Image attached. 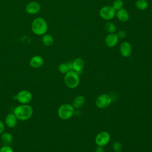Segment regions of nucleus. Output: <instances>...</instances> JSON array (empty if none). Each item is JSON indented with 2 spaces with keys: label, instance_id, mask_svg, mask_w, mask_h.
Returning <instances> with one entry per match:
<instances>
[{
  "label": "nucleus",
  "instance_id": "nucleus-1",
  "mask_svg": "<svg viewBox=\"0 0 152 152\" xmlns=\"http://www.w3.org/2000/svg\"><path fill=\"white\" fill-rule=\"evenodd\" d=\"M13 113L18 120L24 121L28 120L32 116L33 113V109L28 104H21V105L17 106L14 108Z\"/></svg>",
  "mask_w": 152,
  "mask_h": 152
},
{
  "label": "nucleus",
  "instance_id": "nucleus-2",
  "mask_svg": "<svg viewBox=\"0 0 152 152\" xmlns=\"http://www.w3.org/2000/svg\"><path fill=\"white\" fill-rule=\"evenodd\" d=\"M48 26L46 20L42 17L36 18L31 23V29L32 32L37 36H43L48 31Z\"/></svg>",
  "mask_w": 152,
  "mask_h": 152
},
{
  "label": "nucleus",
  "instance_id": "nucleus-3",
  "mask_svg": "<svg viewBox=\"0 0 152 152\" xmlns=\"http://www.w3.org/2000/svg\"><path fill=\"white\" fill-rule=\"evenodd\" d=\"M64 83L68 88H76L80 83V77L78 74L73 70L68 71L65 75Z\"/></svg>",
  "mask_w": 152,
  "mask_h": 152
},
{
  "label": "nucleus",
  "instance_id": "nucleus-4",
  "mask_svg": "<svg viewBox=\"0 0 152 152\" xmlns=\"http://www.w3.org/2000/svg\"><path fill=\"white\" fill-rule=\"evenodd\" d=\"M74 113V107L69 104H63L59 107L58 110V116L63 119L67 120L71 118Z\"/></svg>",
  "mask_w": 152,
  "mask_h": 152
},
{
  "label": "nucleus",
  "instance_id": "nucleus-5",
  "mask_svg": "<svg viewBox=\"0 0 152 152\" xmlns=\"http://www.w3.org/2000/svg\"><path fill=\"white\" fill-rule=\"evenodd\" d=\"M32 98L33 96L31 92L26 90L20 91L14 97V99L23 104L29 103L31 101Z\"/></svg>",
  "mask_w": 152,
  "mask_h": 152
},
{
  "label": "nucleus",
  "instance_id": "nucleus-6",
  "mask_svg": "<svg viewBox=\"0 0 152 152\" xmlns=\"http://www.w3.org/2000/svg\"><path fill=\"white\" fill-rule=\"evenodd\" d=\"M99 14L103 19L105 20H110L116 15V10L112 6H105L100 9Z\"/></svg>",
  "mask_w": 152,
  "mask_h": 152
},
{
  "label": "nucleus",
  "instance_id": "nucleus-7",
  "mask_svg": "<svg viewBox=\"0 0 152 152\" xmlns=\"http://www.w3.org/2000/svg\"><path fill=\"white\" fill-rule=\"evenodd\" d=\"M112 97L107 94L100 95L96 100V105L100 109H104L108 107L112 103Z\"/></svg>",
  "mask_w": 152,
  "mask_h": 152
},
{
  "label": "nucleus",
  "instance_id": "nucleus-8",
  "mask_svg": "<svg viewBox=\"0 0 152 152\" xmlns=\"http://www.w3.org/2000/svg\"><path fill=\"white\" fill-rule=\"evenodd\" d=\"M110 135L106 131H102L99 132L95 138V142L97 146L103 147L106 145L110 141Z\"/></svg>",
  "mask_w": 152,
  "mask_h": 152
},
{
  "label": "nucleus",
  "instance_id": "nucleus-9",
  "mask_svg": "<svg viewBox=\"0 0 152 152\" xmlns=\"http://www.w3.org/2000/svg\"><path fill=\"white\" fill-rule=\"evenodd\" d=\"M40 10V4L36 1L28 2L26 7V11L29 14H35L38 13Z\"/></svg>",
  "mask_w": 152,
  "mask_h": 152
},
{
  "label": "nucleus",
  "instance_id": "nucleus-10",
  "mask_svg": "<svg viewBox=\"0 0 152 152\" xmlns=\"http://www.w3.org/2000/svg\"><path fill=\"white\" fill-rule=\"evenodd\" d=\"M120 52L122 56L129 57L132 53V47L128 42H124L120 46Z\"/></svg>",
  "mask_w": 152,
  "mask_h": 152
},
{
  "label": "nucleus",
  "instance_id": "nucleus-11",
  "mask_svg": "<svg viewBox=\"0 0 152 152\" xmlns=\"http://www.w3.org/2000/svg\"><path fill=\"white\" fill-rule=\"evenodd\" d=\"M30 65L33 68H39L44 64L43 57L40 55H34L31 58L29 61Z\"/></svg>",
  "mask_w": 152,
  "mask_h": 152
},
{
  "label": "nucleus",
  "instance_id": "nucleus-12",
  "mask_svg": "<svg viewBox=\"0 0 152 152\" xmlns=\"http://www.w3.org/2000/svg\"><path fill=\"white\" fill-rule=\"evenodd\" d=\"M119 40V38L116 34L110 33L105 38V43L107 46L113 48L116 45Z\"/></svg>",
  "mask_w": 152,
  "mask_h": 152
},
{
  "label": "nucleus",
  "instance_id": "nucleus-13",
  "mask_svg": "<svg viewBox=\"0 0 152 152\" xmlns=\"http://www.w3.org/2000/svg\"><path fill=\"white\" fill-rule=\"evenodd\" d=\"M17 121L18 119L14 114V113H8L5 118V123L6 125L10 128H12L16 126L17 124Z\"/></svg>",
  "mask_w": 152,
  "mask_h": 152
},
{
  "label": "nucleus",
  "instance_id": "nucleus-14",
  "mask_svg": "<svg viewBox=\"0 0 152 152\" xmlns=\"http://www.w3.org/2000/svg\"><path fill=\"white\" fill-rule=\"evenodd\" d=\"M72 69L73 71L77 72L79 74L80 72L82 71L84 66V61L82 58H76L72 62Z\"/></svg>",
  "mask_w": 152,
  "mask_h": 152
},
{
  "label": "nucleus",
  "instance_id": "nucleus-15",
  "mask_svg": "<svg viewBox=\"0 0 152 152\" xmlns=\"http://www.w3.org/2000/svg\"><path fill=\"white\" fill-rule=\"evenodd\" d=\"M116 15L118 19L122 22H126L129 18V13L124 8H121L118 10L116 13Z\"/></svg>",
  "mask_w": 152,
  "mask_h": 152
},
{
  "label": "nucleus",
  "instance_id": "nucleus-16",
  "mask_svg": "<svg viewBox=\"0 0 152 152\" xmlns=\"http://www.w3.org/2000/svg\"><path fill=\"white\" fill-rule=\"evenodd\" d=\"M72 69V62L61 63L58 66V70L62 74H66Z\"/></svg>",
  "mask_w": 152,
  "mask_h": 152
},
{
  "label": "nucleus",
  "instance_id": "nucleus-17",
  "mask_svg": "<svg viewBox=\"0 0 152 152\" xmlns=\"http://www.w3.org/2000/svg\"><path fill=\"white\" fill-rule=\"evenodd\" d=\"M85 102V99L83 96H76L72 101V106L74 108L78 109L83 106Z\"/></svg>",
  "mask_w": 152,
  "mask_h": 152
},
{
  "label": "nucleus",
  "instance_id": "nucleus-18",
  "mask_svg": "<svg viewBox=\"0 0 152 152\" xmlns=\"http://www.w3.org/2000/svg\"><path fill=\"white\" fill-rule=\"evenodd\" d=\"M42 43L46 46H50L53 45L54 40L53 37L49 34H45L42 38Z\"/></svg>",
  "mask_w": 152,
  "mask_h": 152
},
{
  "label": "nucleus",
  "instance_id": "nucleus-19",
  "mask_svg": "<svg viewBox=\"0 0 152 152\" xmlns=\"http://www.w3.org/2000/svg\"><path fill=\"white\" fill-rule=\"evenodd\" d=\"M135 6L139 10H145L148 6V3L146 0H137L135 2Z\"/></svg>",
  "mask_w": 152,
  "mask_h": 152
},
{
  "label": "nucleus",
  "instance_id": "nucleus-20",
  "mask_svg": "<svg viewBox=\"0 0 152 152\" xmlns=\"http://www.w3.org/2000/svg\"><path fill=\"white\" fill-rule=\"evenodd\" d=\"M1 137L2 140L7 144L11 143L13 140V137L12 134L8 132H3L1 135Z\"/></svg>",
  "mask_w": 152,
  "mask_h": 152
},
{
  "label": "nucleus",
  "instance_id": "nucleus-21",
  "mask_svg": "<svg viewBox=\"0 0 152 152\" xmlns=\"http://www.w3.org/2000/svg\"><path fill=\"white\" fill-rule=\"evenodd\" d=\"M106 30L110 33H114L116 31V26L112 22H107L104 26Z\"/></svg>",
  "mask_w": 152,
  "mask_h": 152
},
{
  "label": "nucleus",
  "instance_id": "nucleus-22",
  "mask_svg": "<svg viewBox=\"0 0 152 152\" xmlns=\"http://www.w3.org/2000/svg\"><path fill=\"white\" fill-rule=\"evenodd\" d=\"M123 6H124V2L122 0H115L113 2V5H112V7L116 11H118L122 8Z\"/></svg>",
  "mask_w": 152,
  "mask_h": 152
},
{
  "label": "nucleus",
  "instance_id": "nucleus-23",
  "mask_svg": "<svg viewBox=\"0 0 152 152\" xmlns=\"http://www.w3.org/2000/svg\"><path fill=\"white\" fill-rule=\"evenodd\" d=\"M112 147H113V149L116 152H119V151H121V150L122 148V144L119 141H115L113 144Z\"/></svg>",
  "mask_w": 152,
  "mask_h": 152
},
{
  "label": "nucleus",
  "instance_id": "nucleus-24",
  "mask_svg": "<svg viewBox=\"0 0 152 152\" xmlns=\"http://www.w3.org/2000/svg\"><path fill=\"white\" fill-rule=\"evenodd\" d=\"M0 152H14V151L10 146L4 145L0 148Z\"/></svg>",
  "mask_w": 152,
  "mask_h": 152
},
{
  "label": "nucleus",
  "instance_id": "nucleus-25",
  "mask_svg": "<svg viewBox=\"0 0 152 152\" xmlns=\"http://www.w3.org/2000/svg\"><path fill=\"white\" fill-rule=\"evenodd\" d=\"M117 36L119 39H124L126 36V33L124 30H121L118 33Z\"/></svg>",
  "mask_w": 152,
  "mask_h": 152
},
{
  "label": "nucleus",
  "instance_id": "nucleus-26",
  "mask_svg": "<svg viewBox=\"0 0 152 152\" xmlns=\"http://www.w3.org/2000/svg\"><path fill=\"white\" fill-rule=\"evenodd\" d=\"M5 129V125L4 123L0 120V134H2Z\"/></svg>",
  "mask_w": 152,
  "mask_h": 152
},
{
  "label": "nucleus",
  "instance_id": "nucleus-27",
  "mask_svg": "<svg viewBox=\"0 0 152 152\" xmlns=\"http://www.w3.org/2000/svg\"><path fill=\"white\" fill-rule=\"evenodd\" d=\"M94 152H104V150L103 148V147L101 146H97L96 149Z\"/></svg>",
  "mask_w": 152,
  "mask_h": 152
},
{
  "label": "nucleus",
  "instance_id": "nucleus-28",
  "mask_svg": "<svg viewBox=\"0 0 152 152\" xmlns=\"http://www.w3.org/2000/svg\"><path fill=\"white\" fill-rule=\"evenodd\" d=\"M119 152H121V151H119Z\"/></svg>",
  "mask_w": 152,
  "mask_h": 152
}]
</instances>
